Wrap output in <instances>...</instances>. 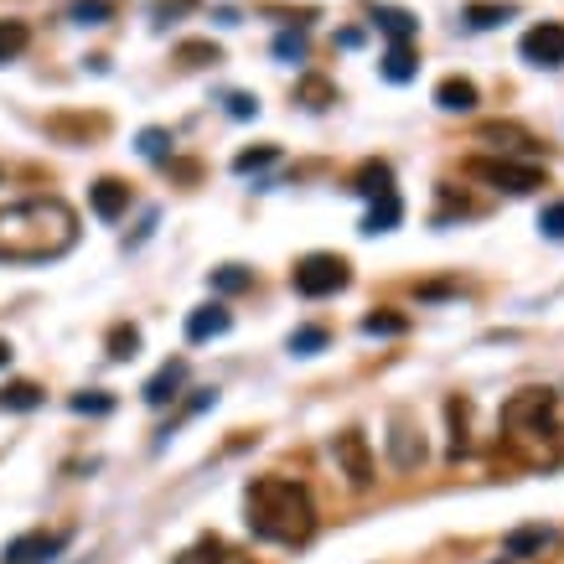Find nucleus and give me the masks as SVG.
<instances>
[{
  "label": "nucleus",
  "instance_id": "f257e3e1",
  "mask_svg": "<svg viewBox=\"0 0 564 564\" xmlns=\"http://www.w3.org/2000/svg\"><path fill=\"white\" fill-rule=\"evenodd\" d=\"M78 244V213L63 197H21L0 207V264H47Z\"/></svg>",
  "mask_w": 564,
  "mask_h": 564
},
{
  "label": "nucleus",
  "instance_id": "f03ea898",
  "mask_svg": "<svg viewBox=\"0 0 564 564\" xmlns=\"http://www.w3.org/2000/svg\"><path fill=\"white\" fill-rule=\"evenodd\" d=\"M249 508V528L264 544H306L316 533V508L311 492L290 477H259L244 497Z\"/></svg>",
  "mask_w": 564,
  "mask_h": 564
},
{
  "label": "nucleus",
  "instance_id": "7ed1b4c3",
  "mask_svg": "<svg viewBox=\"0 0 564 564\" xmlns=\"http://www.w3.org/2000/svg\"><path fill=\"white\" fill-rule=\"evenodd\" d=\"M347 280H352V270H347V259H342V254H306V259L290 270L295 295H306V301H321V295H337Z\"/></svg>",
  "mask_w": 564,
  "mask_h": 564
},
{
  "label": "nucleus",
  "instance_id": "20e7f679",
  "mask_svg": "<svg viewBox=\"0 0 564 564\" xmlns=\"http://www.w3.org/2000/svg\"><path fill=\"white\" fill-rule=\"evenodd\" d=\"M502 430L513 435H554V389H523L502 404Z\"/></svg>",
  "mask_w": 564,
  "mask_h": 564
},
{
  "label": "nucleus",
  "instance_id": "39448f33",
  "mask_svg": "<svg viewBox=\"0 0 564 564\" xmlns=\"http://www.w3.org/2000/svg\"><path fill=\"white\" fill-rule=\"evenodd\" d=\"M466 176H477V182L497 187V192H533V187H544V171L539 166H528V161H508V156H471L466 161Z\"/></svg>",
  "mask_w": 564,
  "mask_h": 564
},
{
  "label": "nucleus",
  "instance_id": "423d86ee",
  "mask_svg": "<svg viewBox=\"0 0 564 564\" xmlns=\"http://www.w3.org/2000/svg\"><path fill=\"white\" fill-rule=\"evenodd\" d=\"M332 456H337V466H342V477L352 482V487H373V451H368V435L363 430H342L337 440H332Z\"/></svg>",
  "mask_w": 564,
  "mask_h": 564
},
{
  "label": "nucleus",
  "instance_id": "0eeeda50",
  "mask_svg": "<svg viewBox=\"0 0 564 564\" xmlns=\"http://www.w3.org/2000/svg\"><path fill=\"white\" fill-rule=\"evenodd\" d=\"M518 52L533 68H564V21H539L533 32H523Z\"/></svg>",
  "mask_w": 564,
  "mask_h": 564
},
{
  "label": "nucleus",
  "instance_id": "6e6552de",
  "mask_svg": "<svg viewBox=\"0 0 564 564\" xmlns=\"http://www.w3.org/2000/svg\"><path fill=\"white\" fill-rule=\"evenodd\" d=\"M389 425H394V430H389V461H394L399 471H414V466L425 461V440H420V430H414L409 409H394Z\"/></svg>",
  "mask_w": 564,
  "mask_h": 564
},
{
  "label": "nucleus",
  "instance_id": "1a4fd4ad",
  "mask_svg": "<svg viewBox=\"0 0 564 564\" xmlns=\"http://www.w3.org/2000/svg\"><path fill=\"white\" fill-rule=\"evenodd\" d=\"M57 549H63V533H42V528H32V533H21V539L6 544L0 564H47Z\"/></svg>",
  "mask_w": 564,
  "mask_h": 564
},
{
  "label": "nucleus",
  "instance_id": "9d476101",
  "mask_svg": "<svg viewBox=\"0 0 564 564\" xmlns=\"http://www.w3.org/2000/svg\"><path fill=\"white\" fill-rule=\"evenodd\" d=\"M88 207L104 218V223H114V218H125V207H130V187L120 182V176H99L94 187H88Z\"/></svg>",
  "mask_w": 564,
  "mask_h": 564
},
{
  "label": "nucleus",
  "instance_id": "9b49d317",
  "mask_svg": "<svg viewBox=\"0 0 564 564\" xmlns=\"http://www.w3.org/2000/svg\"><path fill=\"white\" fill-rule=\"evenodd\" d=\"M182 383H187V358H171V363H161V373L151 378V383H145V404H151V409H166L176 394H182Z\"/></svg>",
  "mask_w": 564,
  "mask_h": 564
},
{
  "label": "nucleus",
  "instance_id": "f8f14e48",
  "mask_svg": "<svg viewBox=\"0 0 564 564\" xmlns=\"http://www.w3.org/2000/svg\"><path fill=\"white\" fill-rule=\"evenodd\" d=\"M233 326V311L223 306V301H213V306H197L192 316H187V342H207V337H223Z\"/></svg>",
  "mask_w": 564,
  "mask_h": 564
},
{
  "label": "nucleus",
  "instance_id": "ddd939ff",
  "mask_svg": "<svg viewBox=\"0 0 564 564\" xmlns=\"http://www.w3.org/2000/svg\"><path fill=\"white\" fill-rule=\"evenodd\" d=\"M435 104L451 109V114H471L477 109V83L471 78H440L435 83Z\"/></svg>",
  "mask_w": 564,
  "mask_h": 564
},
{
  "label": "nucleus",
  "instance_id": "4468645a",
  "mask_svg": "<svg viewBox=\"0 0 564 564\" xmlns=\"http://www.w3.org/2000/svg\"><path fill=\"white\" fill-rule=\"evenodd\" d=\"M368 16H373V26H378V32L389 37V42H409L414 32H420V21H414L404 6H373Z\"/></svg>",
  "mask_w": 564,
  "mask_h": 564
},
{
  "label": "nucleus",
  "instance_id": "2eb2a0df",
  "mask_svg": "<svg viewBox=\"0 0 564 564\" xmlns=\"http://www.w3.org/2000/svg\"><path fill=\"white\" fill-rule=\"evenodd\" d=\"M399 218H404V202H399V192H383V197H373V207H368L363 233H389V228H399Z\"/></svg>",
  "mask_w": 564,
  "mask_h": 564
},
{
  "label": "nucleus",
  "instance_id": "dca6fc26",
  "mask_svg": "<svg viewBox=\"0 0 564 564\" xmlns=\"http://www.w3.org/2000/svg\"><path fill=\"white\" fill-rule=\"evenodd\" d=\"M549 539H554V533H549V523H528V528H513V533H508V544H502V549H508V559H528V554H539Z\"/></svg>",
  "mask_w": 564,
  "mask_h": 564
},
{
  "label": "nucleus",
  "instance_id": "f3484780",
  "mask_svg": "<svg viewBox=\"0 0 564 564\" xmlns=\"http://www.w3.org/2000/svg\"><path fill=\"white\" fill-rule=\"evenodd\" d=\"M37 404H42V389H37V383H26V378H16V383H6V389H0V409L26 414V409H37Z\"/></svg>",
  "mask_w": 564,
  "mask_h": 564
},
{
  "label": "nucleus",
  "instance_id": "a211bd4d",
  "mask_svg": "<svg viewBox=\"0 0 564 564\" xmlns=\"http://www.w3.org/2000/svg\"><path fill=\"white\" fill-rule=\"evenodd\" d=\"M358 192H363V197L394 192V171H389V161H368V166L358 171Z\"/></svg>",
  "mask_w": 564,
  "mask_h": 564
},
{
  "label": "nucleus",
  "instance_id": "6ab92c4d",
  "mask_svg": "<svg viewBox=\"0 0 564 564\" xmlns=\"http://www.w3.org/2000/svg\"><path fill=\"white\" fill-rule=\"evenodd\" d=\"M383 78H389V83H409V78H414V52H409V42H394L389 52H383Z\"/></svg>",
  "mask_w": 564,
  "mask_h": 564
},
{
  "label": "nucleus",
  "instance_id": "aec40b11",
  "mask_svg": "<svg viewBox=\"0 0 564 564\" xmlns=\"http://www.w3.org/2000/svg\"><path fill=\"white\" fill-rule=\"evenodd\" d=\"M26 42H32V26H26V21H0V63L21 57Z\"/></svg>",
  "mask_w": 564,
  "mask_h": 564
},
{
  "label": "nucleus",
  "instance_id": "412c9836",
  "mask_svg": "<svg viewBox=\"0 0 564 564\" xmlns=\"http://www.w3.org/2000/svg\"><path fill=\"white\" fill-rule=\"evenodd\" d=\"M363 332L368 337H399V332H409V316L404 311H373V316H363Z\"/></svg>",
  "mask_w": 564,
  "mask_h": 564
},
{
  "label": "nucleus",
  "instance_id": "4be33fe9",
  "mask_svg": "<svg viewBox=\"0 0 564 564\" xmlns=\"http://www.w3.org/2000/svg\"><path fill=\"white\" fill-rule=\"evenodd\" d=\"M295 94H301V104H306V109H326V104H337V88L326 83V78H316V73H306Z\"/></svg>",
  "mask_w": 564,
  "mask_h": 564
},
{
  "label": "nucleus",
  "instance_id": "5701e85b",
  "mask_svg": "<svg viewBox=\"0 0 564 564\" xmlns=\"http://www.w3.org/2000/svg\"><path fill=\"white\" fill-rule=\"evenodd\" d=\"M135 352H140V332H135V326L130 321H120V326H109V358H135Z\"/></svg>",
  "mask_w": 564,
  "mask_h": 564
},
{
  "label": "nucleus",
  "instance_id": "b1692460",
  "mask_svg": "<svg viewBox=\"0 0 564 564\" xmlns=\"http://www.w3.org/2000/svg\"><path fill=\"white\" fill-rule=\"evenodd\" d=\"M326 342H332V337H326V326H295V332H290V352H295V358H311V352H321Z\"/></svg>",
  "mask_w": 564,
  "mask_h": 564
},
{
  "label": "nucleus",
  "instance_id": "393cba45",
  "mask_svg": "<svg viewBox=\"0 0 564 564\" xmlns=\"http://www.w3.org/2000/svg\"><path fill=\"white\" fill-rule=\"evenodd\" d=\"M254 285V275L244 270V264H223V270H213V290L218 295H239V290H249Z\"/></svg>",
  "mask_w": 564,
  "mask_h": 564
},
{
  "label": "nucleus",
  "instance_id": "a878e982",
  "mask_svg": "<svg viewBox=\"0 0 564 564\" xmlns=\"http://www.w3.org/2000/svg\"><path fill=\"white\" fill-rule=\"evenodd\" d=\"M482 140H508V151H528V156L539 151V140L523 135L518 125H487V130H482Z\"/></svg>",
  "mask_w": 564,
  "mask_h": 564
},
{
  "label": "nucleus",
  "instance_id": "bb28decb",
  "mask_svg": "<svg viewBox=\"0 0 564 564\" xmlns=\"http://www.w3.org/2000/svg\"><path fill=\"white\" fill-rule=\"evenodd\" d=\"M135 145H140V156H145V161H166V156H171V135H166L161 125L140 130V140H135Z\"/></svg>",
  "mask_w": 564,
  "mask_h": 564
},
{
  "label": "nucleus",
  "instance_id": "cd10ccee",
  "mask_svg": "<svg viewBox=\"0 0 564 564\" xmlns=\"http://www.w3.org/2000/svg\"><path fill=\"white\" fill-rule=\"evenodd\" d=\"M270 161H280V145H254V151H239V156H233V171L249 176V171L270 166Z\"/></svg>",
  "mask_w": 564,
  "mask_h": 564
},
{
  "label": "nucleus",
  "instance_id": "c85d7f7f",
  "mask_svg": "<svg viewBox=\"0 0 564 564\" xmlns=\"http://www.w3.org/2000/svg\"><path fill=\"white\" fill-rule=\"evenodd\" d=\"M68 16H73L78 26H104V21H109V0H73Z\"/></svg>",
  "mask_w": 564,
  "mask_h": 564
},
{
  "label": "nucleus",
  "instance_id": "c756f323",
  "mask_svg": "<svg viewBox=\"0 0 564 564\" xmlns=\"http://www.w3.org/2000/svg\"><path fill=\"white\" fill-rule=\"evenodd\" d=\"M275 57L280 63H306V32H280L275 37Z\"/></svg>",
  "mask_w": 564,
  "mask_h": 564
},
{
  "label": "nucleus",
  "instance_id": "7c9ffc66",
  "mask_svg": "<svg viewBox=\"0 0 564 564\" xmlns=\"http://www.w3.org/2000/svg\"><path fill=\"white\" fill-rule=\"evenodd\" d=\"M508 16H513L508 6H466V26H477V32H487V26L508 21Z\"/></svg>",
  "mask_w": 564,
  "mask_h": 564
},
{
  "label": "nucleus",
  "instance_id": "2f4dec72",
  "mask_svg": "<svg viewBox=\"0 0 564 564\" xmlns=\"http://www.w3.org/2000/svg\"><path fill=\"white\" fill-rule=\"evenodd\" d=\"M176 57H182V63H192V68H202V63H218V47L213 42H182V47H176Z\"/></svg>",
  "mask_w": 564,
  "mask_h": 564
},
{
  "label": "nucleus",
  "instance_id": "473e14b6",
  "mask_svg": "<svg viewBox=\"0 0 564 564\" xmlns=\"http://www.w3.org/2000/svg\"><path fill=\"white\" fill-rule=\"evenodd\" d=\"M223 559H233L218 539H207L202 549H192V554H182V559H176V564H223Z\"/></svg>",
  "mask_w": 564,
  "mask_h": 564
},
{
  "label": "nucleus",
  "instance_id": "72a5a7b5",
  "mask_svg": "<svg viewBox=\"0 0 564 564\" xmlns=\"http://www.w3.org/2000/svg\"><path fill=\"white\" fill-rule=\"evenodd\" d=\"M539 228H544V239H564V197L539 213Z\"/></svg>",
  "mask_w": 564,
  "mask_h": 564
},
{
  "label": "nucleus",
  "instance_id": "f704fd0d",
  "mask_svg": "<svg viewBox=\"0 0 564 564\" xmlns=\"http://www.w3.org/2000/svg\"><path fill=\"white\" fill-rule=\"evenodd\" d=\"M73 409H78V414H109V409H114V399L94 389V394H78V399H73Z\"/></svg>",
  "mask_w": 564,
  "mask_h": 564
},
{
  "label": "nucleus",
  "instance_id": "c9c22d12",
  "mask_svg": "<svg viewBox=\"0 0 564 564\" xmlns=\"http://www.w3.org/2000/svg\"><path fill=\"white\" fill-rule=\"evenodd\" d=\"M228 114H233V120H254V114H259V99H254V94H228Z\"/></svg>",
  "mask_w": 564,
  "mask_h": 564
},
{
  "label": "nucleus",
  "instance_id": "e433bc0d",
  "mask_svg": "<svg viewBox=\"0 0 564 564\" xmlns=\"http://www.w3.org/2000/svg\"><path fill=\"white\" fill-rule=\"evenodd\" d=\"M156 21H171V16H187V11H197V0H156Z\"/></svg>",
  "mask_w": 564,
  "mask_h": 564
},
{
  "label": "nucleus",
  "instance_id": "4c0bfd02",
  "mask_svg": "<svg viewBox=\"0 0 564 564\" xmlns=\"http://www.w3.org/2000/svg\"><path fill=\"white\" fill-rule=\"evenodd\" d=\"M456 290H461L456 280H430V285H420L414 295H420V301H445V295H456Z\"/></svg>",
  "mask_w": 564,
  "mask_h": 564
},
{
  "label": "nucleus",
  "instance_id": "58836bf2",
  "mask_svg": "<svg viewBox=\"0 0 564 564\" xmlns=\"http://www.w3.org/2000/svg\"><path fill=\"white\" fill-rule=\"evenodd\" d=\"M0 368H11V342L0 337Z\"/></svg>",
  "mask_w": 564,
  "mask_h": 564
},
{
  "label": "nucleus",
  "instance_id": "ea45409f",
  "mask_svg": "<svg viewBox=\"0 0 564 564\" xmlns=\"http://www.w3.org/2000/svg\"><path fill=\"white\" fill-rule=\"evenodd\" d=\"M0 182H6V171H0Z\"/></svg>",
  "mask_w": 564,
  "mask_h": 564
}]
</instances>
